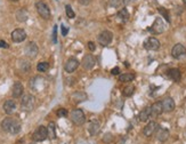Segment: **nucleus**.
Here are the masks:
<instances>
[{"mask_svg":"<svg viewBox=\"0 0 186 144\" xmlns=\"http://www.w3.org/2000/svg\"><path fill=\"white\" fill-rule=\"evenodd\" d=\"M134 92H135V87L133 85H128L122 89V95L124 97H130V96H133Z\"/></svg>","mask_w":186,"mask_h":144,"instance_id":"cd10ccee","label":"nucleus"},{"mask_svg":"<svg viewBox=\"0 0 186 144\" xmlns=\"http://www.w3.org/2000/svg\"><path fill=\"white\" fill-rule=\"evenodd\" d=\"M70 118L71 121L77 126H81V125H83L86 122V116H85L83 111L80 110V109L72 110L70 113Z\"/></svg>","mask_w":186,"mask_h":144,"instance_id":"7ed1b4c3","label":"nucleus"},{"mask_svg":"<svg viewBox=\"0 0 186 144\" xmlns=\"http://www.w3.org/2000/svg\"><path fill=\"white\" fill-rule=\"evenodd\" d=\"M12 1H18V0H12Z\"/></svg>","mask_w":186,"mask_h":144,"instance_id":"c03bdc74","label":"nucleus"},{"mask_svg":"<svg viewBox=\"0 0 186 144\" xmlns=\"http://www.w3.org/2000/svg\"><path fill=\"white\" fill-rule=\"evenodd\" d=\"M150 31H152L155 34H160V33H162L163 31H164V23H163V20L161 17H157L155 19V21L153 22L151 29H150Z\"/></svg>","mask_w":186,"mask_h":144,"instance_id":"9d476101","label":"nucleus"},{"mask_svg":"<svg viewBox=\"0 0 186 144\" xmlns=\"http://www.w3.org/2000/svg\"><path fill=\"white\" fill-rule=\"evenodd\" d=\"M95 64H96V58L94 57L93 55H90V54L83 56V58H82V61H81V65H82V68H83L85 70H90V69H93L94 67H95Z\"/></svg>","mask_w":186,"mask_h":144,"instance_id":"1a4fd4ad","label":"nucleus"},{"mask_svg":"<svg viewBox=\"0 0 186 144\" xmlns=\"http://www.w3.org/2000/svg\"><path fill=\"white\" fill-rule=\"evenodd\" d=\"M36 8H37L38 14H39L42 19H45V20H49V19H50V9H49V7L47 6L46 2H44V1H38V2L36 3Z\"/></svg>","mask_w":186,"mask_h":144,"instance_id":"423d86ee","label":"nucleus"},{"mask_svg":"<svg viewBox=\"0 0 186 144\" xmlns=\"http://www.w3.org/2000/svg\"><path fill=\"white\" fill-rule=\"evenodd\" d=\"M120 73V69L116 67V68H113L112 70H111V74H113V75H118Z\"/></svg>","mask_w":186,"mask_h":144,"instance_id":"ea45409f","label":"nucleus"},{"mask_svg":"<svg viewBox=\"0 0 186 144\" xmlns=\"http://www.w3.org/2000/svg\"><path fill=\"white\" fill-rule=\"evenodd\" d=\"M92 2V0H79V3L82 6H88Z\"/></svg>","mask_w":186,"mask_h":144,"instance_id":"58836bf2","label":"nucleus"},{"mask_svg":"<svg viewBox=\"0 0 186 144\" xmlns=\"http://www.w3.org/2000/svg\"><path fill=\"white\" fill-rule=\"evenodd\" d=\"M23 93H24L23 85L20 81H16L14 84V86H13V89H12V95H13V97L18 98V97H21V96L23 95Z\"/></svg>","mask_w":186,"mask_h":144,"instance_id":"aec40b11","label":"nucleus"},{"mask_svg":"<svg viewBox=\"0 0 186 144\" xmlns=\"http://www.w3.org/2000/svg\"><path fill=\"white\" fill-rule=\"evenodd\" d=\"M8 44L6 43V41H3V40H0V48H8Z\"/></svg>","mask_w":186,"mask_h":144,"instance_id":"a19ab883","label":"nucleus"},{"mask_svg":"<svg viewBox=\"0 0 186 144\" xmlns=\"http://www.w3.org/2000/svg\"><path fill=\"white\" fill-rule=\"evenodd\" d=\"M15 110H16V103H15V101H13V99H7V101L3 103V111H5L6 115L10 116V115H13V113L15 112Z\"/></svg>","mask_w":186,"mask_h":144,"instance_id":"f3484780","label":"nucleus"},{"mask_svg":"<svg viewBox=\"0 0 186 144\" xmlns=\"http://www.w3.org/2000/svg\"><path fill=\"white\" fill-rule=\"evenodd\" d=\"M61 29H62V36H64V37H65V36L68 34V32H69V29H68L66 26H64V25H62V26H61Z\"/></svg>","mask_w":186,"mask_h":144,"instance_id":"4c0bfd02","label":"nucleus"},{"mask_svg":"<svg viewBox=\"0 0 186 144\" xmlns=\"http://www.w3.org/2000/svg\"><path fill=\"white\" fill-rule=\"evenodd\" d=\"M112 39H113V34H112V32H111V31H109V30H104V31H102V32L98 34L97 41H98V44H99L101 46L106 47L107 45H110V44H111Z\"/></svg>","mask_w":186,"mask_h":144,"instance_id":"20e7f679","label":"nucleus"},{"mask_svg":"<svg viewBox=\"0 0 186 144\" xmlns=\"http://www.w3.org/2000/svg\"><path fill=\"white\" fill-rule=\"evenodd\" d=\"M87 47L89 50H92V51H95L96 50V46H95V44H94L93 41H89L88 44H87Z\"/></svg>","mask_w":186,"mask_h":144,"instance_id":"e433bc0d","label":"nucleus"},{"mask_svg":"<svg viewBox=\"0 0 186 144\" xmlns=\"http://www.w3.org/2000/svg\"><path fill=\"white\" fill-rule=\"evenodd\" d=\"M183 2H184V6H185V8H186V0H183Z\"/></svg>","mask_w":186,"mask_h":144,"instance_id":"37998d69","label":"nucleus"},{"mask_svg":"<svg viewBox=\"0 0 186 144\" xmlns=\"http://www.w3.org/2000/svg\"><path fill=\"white\" fill-rule=\"evenodd\" d=\"M168 77H169L171 80H174V81H176V82H179V81H181V78H182L181 70H179V69H176V68L170 69V70L168 71Z\"/></svg>","mask_w":186,"mask_h":144,"instance_id":"412c9836","label":"nucleus"},{"mask_svg":"<svg viewBox=\"0 0 186 144\" xmlns=\"http://www.w3.org/2000/svg\"><path fill=\"white\" fill-rule=\"evenodd\" d=\"M47 137H48V130L45 126H39L32 135V139L34 142H44Z\"/></svg>","mask_w":186,"mask_h":144,"instance_id":"39448f33","label":"nucleus"},{"mask_svg":"<svg viewBox=\"0 0 186 144\" xmlns=\"http://www.w3.org/2000/svg\"><path fill=\"white\" fill-rule=\"evenodd\" d=\"M138 118H140V121H142V122H145V121H147L150 119L151 118V106H147L144 110H142L140 112Z\"/></svg>","mask_w":186,"mask_h":144,"instance_id":"5701e85b","label":"nucleus"},{"mask_svg":"<svg viewBox=\"0 0 186 144\" xmlns=\"http://www.w3.org/2000/svg\"><path fill=\"white\" fill-rule=\"evenodd\" d=\"M133 1H135V0H123V3L127 5V3H130V2H133Z\"/></svg>","mask_w":186,"mask_h":144,"instance_id":"79ce46f5","label":"nucleus"},{"mask_svg":"<svg viewBox=\"0 0 186 144\" xmlns=\"http://www.w3.org/2000/svg\"><path fill=\"white\" fill-rule=\"evenodd\" d=\"M144 48L147 50H158L160 48V41L154 37H150L144 41Z\"/></svg>","mask_w":186,"mask_h":144,"instance_id":"6e6552de","label":"nucleus"},{"mask_svg":"<svg viewBox=\"0 0 186 144\" xmlns=\"http://www.w3.org/2000/svg\"><path fill=\"white\" fill-rule=\"evenodd\" d=\"M87 94L85 93V92H75V93H73L72 95H71V98H72V101L74 102V103H80V102H83V101H86L87 99Z\"/></svg>","mask_w":186,"mask_h":144,"instance_id":"4be33fe9","label":"nucleus"},{"mask_svg":"<svg viewBox=\"0 0 186 144\" xmlns=\"http://www.w3.org/2000/svg\"><path fill=\"white\" fill-rule=\"evenodd\" d=\"M134 79H135V74L134 73H130V72L121 73L119 75V81H121V82H129V81H131Z\"/></svg>","mask_w":186,"mask_h":144,"instance_id":"b1692460","label":"nucleus"},{"mask_svg":"<svg viewBox=\"0 0 186 144\" xmlns=\"http://www.w3.org/2000/svg\"><path fill=\"white\" fill-rule=\"evenodd\" d=\"M161 103H162L163 112H171V111L175 110L176 104H175V101H174L171 97H165V98H163L162 101H161Z\"/></svg>","mask_w":186,"mask_h":144,"instance_id":"4468645a","label":"nucleus"},{"mask_svg":"<svg viewBox=\"0 0 186 144\" xmlns=\"http://www.w3.org/2000/svg\"><path fill=\"white\" fill-rule=\"evenodd\" d=\"M112 141H113V135L111 133H106L103 137V142L104 143H111Z\"/></svg>","mask_w":186,"mask_h":144,"instance_id":"473e14b6","label":"nucleus"},{"mask_svg":"<svg viewBox=\"0 0 186 144\" xmlns=\"http://www.w3.org/2000/svg\"><path fill=\"white\" fill-rule=\"evenodd\" d=\"M155 135H157L158 141H160V142H165V141L169 139L170 133H169V130H168L167 128L158 127V129H157V132H155Z\"/></svg>","mask_w":186,"mask_h":144,"instance_id":"dca6fc26","label":"nucleus"},{"mask_svg":"<svg viewBox=\"0 0 186 144\" xmlns=\"http://www.w3.org/2000/svg\"><path fill=\"white\" fill-rule=\"evenodd\" d=\"M36 108V97L31 94H25L21 101V109L24 112H31Z\"/></svg>","mask_w":186,"mask_h":144,"instance_id":"f03ea898","label":"nucleus"},{"mask_svg":"<svg viewBox=\"0 0 186 144\" xmlns=\"http://www.w3.org/2000/svg\"><path fill=\"white\" fill-rule=\"evenodd\" d=\"M49 69V63L48 62H40L37 65V70L39 72H46Z\"/></svg>","mask_w":186,"mask_h":144,"instance_id":"7c9ffc66","label":"nucleus"},{"mask_svg":"<svg viewBox=\"0 0 186 144\" xmlns=\"http://www.w3.org/2000/svg\"><path fill=\"white\" fill-rule=\"evenodd\" d=\"M116 16H118V19H120L122 22H127V21L129 20V13H128V10H127L126 8L120 9V10L118 12Z\"/></svg>","mask_w":186,"mask_h":144,"instance_id":"a878e982","label":"nucleus"},{"mask_svg":"<svg viewBox=\"0 0 186 144\" xmlns=\"http://www.w3.org/2000/svg\"><path fill=\"white\" fill-rule=\"evenodd\" d=\"M158 127H159V125H158L155 121H150V122L143 128V134H144L146 137H150V136H152V135L157 132Z\"/></svg>","mask_w":186,"mask_h":144,"instance_id":"f8f14e48","label":"nucleus"},{"mask_svg":"<svg viewBox=\"0 0 186 144\" xmlns=\"http://www.w3.org/2000/svg\"><path fill=\"white\" fill-rule=\"evenodd\" d=\"M57 116L58 117H68V110L66 109H59L57 111Z\"/></svg>","mask_w":186,"mask_h":144,"instance_id":"c9c22d12","label":"nucleus"},{"mask_svg":"<svg viewBox=\"0 0 186 144\" xmlns=\"http://www.w3.org/2000/svg\"><path fill=\"white\" fill-rule=\"evenodd\" d=\"M171 56L176 60H181L186 56V48L182 44H176L171 49Z\"/></svg>","mask_w":186,"mask_h":144,"instance_id":"0eeeda50","label":"nucleus"},{"mask_svg":"<svg viewBox=\"0 0 186 144\" xmlns=\"http://www.w3.org/2000/svg\"><path fill=\"white\" fill-rule=\"evenodd\" d=\"M101 129V123L97 119H92L88 123V132L90 135H96Z\"/></svg>","mask_w":186,"mask_h":144,"instance_id":"6ab92c4d","label":"nucleus"},{"mask_svg":"<svg viewBox=\"0 0 186 144\" xmlns=\"http://www.w3.org/2000/svg\"><path fill=\"white\" fill-rule=\"evenodd\" d=\"M123 3V0H110V6L111 7H119Z\"/></svg>","mask_w":186,"mask_h":144,"instance_id":"72a5a7b5","label":"nucleus"},{"mask_svg":"<svg viewBox=\"0 0 186 144\" xmlns=\"http://www.w3.org/2000/svg\"><path fill=\"white\" fill-rule=\"evenodd\" d=\"M47 130H48V137L51 139V140H55L56 139V125H55V122H49Z\"/></svg>","mask_w":186,"mask_h":144,"instance_id":"393cba45","label":"nucleus"},{"mask_svg":"<svg viewBox=\"0 0 186 144\" xmlns=\"http://www.w3.org/2000/svg\"><path fill=\"white\" fill-rule=\"evenodd\" d=\"M38 51H39V49H38V46H37L36 43H29L26 45V47H25V55L27 57H30V58L37 57Z\"/></svg>","mask_w":186,"mask_h":144,"instance_id":"ddd939ff","label":"nucleus"},{"mask_svg":"<svg viewBox=\"0 0 186 144\" xmlns=\"http://www.w3.org/2000/svg\"><path fill=\"white\" fill-rule=\"evenodd\" d=\"M26 39V32L24 31L23 29H16L12 32V40L16 44L22 43Z\"/></svg>","mask_w":186,"mask_h":144,"instance_id":"9b49d317","label":"nucleus"},{"mask_svg":"<svg viewBox=\"0 0 186 144\" xmlns=\"http://www.w3.org/2000/svg\"><path fill=\"white\" fill-rule=\"evenodd\" d=\"M20 64H18V68L24 72H27L30 70V63H29V61H26V60H21L20 62H18Z\"/></svg>","mask_w":186,"mask_h":144,"instance_id":"c756f323","label":"nucleus"},{"mask_svg":"<svg viewBox=\"0 0 186 144\" xmlns=\"http://www.w3.org/2000/svg\"><path fill=\"white\" fill-rule=\"evenodd\" d=\"M162 112H163V108H162L161 101L160 102H155L154 104H152V106H151V118H157Z\"/></svg>","mask_w":186,"mask_h":144,"instance_id":"a211bd4d","label":"nucleus"},{"mask_svg":"<svg viewBox=\"0 0 186 144\" xmlns=\"http://www.w3.org/2000/svg\"><path fill=\"white\" fill-rule=\"evenodd\" d=\"M78 67H79V61L77 58H70L64 64V70L68 73H72L78 69Z\"/></svg>","mask_w":186,"mask_h":144,"instance_id":"2eb2a0df","label":"nucleus"},{"mask_svg":"<svg viewBox=\"0 0 186 144\" xmlns=\"http://www.w3.org/2000/svg\"><path fill=\"white\" fill-rule=\"evenodd\" d=\"M65 12H66V15H68L69 19H74V17H75V14H74L73 9L71 8L70 5H66V6H65Z\"/></svg>","mask_w":186,"mask_h":144,"instance_id":"2f4dec72","label":"nucleus"},{"mask_svg":"<svg viewBox=\"0 0 186 144\" xmlns=\"http://www.w3.org/2000/svg\"><path fill=\"white\" fill-rule=\"evenodd\" d=\"M158 12L161 14V16H162L168 23H170V15H169L168 9H165L164 7H159V8H158Z\"/></svg>","mask_w":186,"mask_h":144,"instance_id":"c85d7f7f","label":"nucleus"},{"mask_svg":"<svg viewBox=\"0 0 186 144\" xmlns=\"http://www.w3.org/2000/svg\"><path fill=\"white\" fill-rule=\"evenodd\" d=\"M1 128L2 130L12 134V135H16L21 132V122L20 120L15 119V118H12V117H7L1 121Z\"/></svg>","mask_w":186,"mask_h":144,"instance_id":"f257e3e1","label":"nucleus"},{"mask_svg":"<svg viewBox=\"0 0 186 144\" xmlns=\"http://www.w3.org/2000/svg\"><path fill=\"white\" fill-rule=\"evenodd\" d=\"M16 19H17L18 22H25V21L27 20V12H26L24 8L20 9V10L16 13Z\"/></svg>","mask_w":186,"mask_h":144,"instance_id":"bb28decb","label":"nucleus"},{"mask_svg":"<svg viewBox=\"0 0 186 144\" xmlns=\"http://www.w3.org/2000/svg\"><path fill=\"white\" fill-rule=\"evenodd\" d=\"M53 43L54 44L57 43V25H55L53 29Z\"/></svg>","mask_w":186,"mask_h":144,"instance_id":"f704fd0d","label":"nucleus"}]
</instances>
